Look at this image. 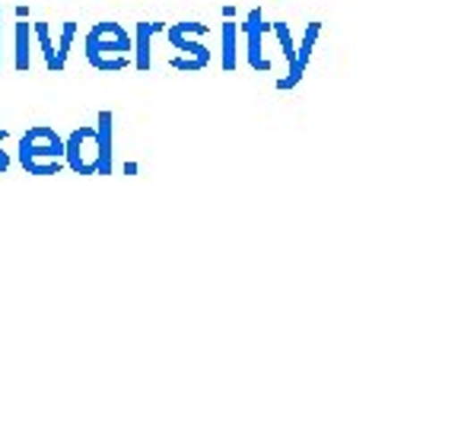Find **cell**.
Instances as JSON below:
<instances>
[{
  "label": "cell",
  "mask_w": 458,
  "mask_h": 429,
  "mask_svg": "<svg viewBox=\"0 0 458 429\" xmlns=\"http://www.w3.org/2000/svg\"><path fill=\"white\" fill-rule=\"evenodd\" d=\"M86 61L102 73H122L131 64V36L122 22H96L89 32H86Z\"/></svg>",
  "instance_id": "cell-1"
},
{
  "label": "cell",
  "mask_w": 458,
  "mask_h": 429,
  "mask_svg": "<svg viewBox=\"0 0 458 429\" xmlns=\"http://www.w3.org/2000/svg\"><path fill=\"white\" fill-rule=\"evenodd\" d=\"M16 156L29 175H57L64 169V137L51 124H36L20 137Z\"/></svg>",
  "instance_id": "cell-2"
},
{
  "label": "cell",
  "mask_w": 458,
  "mask_h": 429,
  "mask_svg": "<svg viewBox=\"0 0 458 429\" xmlns=\"http://www.w3.org/2000/svg\"><path fill=\"white\" fill-rule=\"evenodd\" d=\"M165 36H169L172 48H179V57L169 61L179 73H198L210 64V48L204 45L208 22H172Z\"/></svg>",
  "instance_id": "cell-3"
},
{
  "label": "cell",
  "mask_w": 458,
  "mask_h": 429,
  "mask_svg": "<svg viewBox=\"0 0 458 429\" xmlns=\"http://www.w3.org/2000/svg\"><path fill=\"white\" fill-rule=\"evenodd\" d=\"M64 165L77 175H96L99 169V134L89 124H80L64 140Z\"/></svg>",
  "instance_id": "cell-4"
},
{
  "label": "cell",
  "mask_w": 458,
  "mask_h": 429,
  "mask_svg": "<svg viewBox=\"0 0 458 429\" xmlns=\"http://www.w3.org/2000/svg\"><path fill=\"white\" fill-rule=\"evenodd\" d=\"M271 29V22H265V13H261V7L249 10V16H245L242 22V32H245V55H249V64L255 67V71H271V61L265 57V45H261V38H265V32Z\"/></svg>",
  "instance_id": "cell-5"
},
{
  "label": "cell",
  "mask_w": 458,
  "mask_h": 429,
  "mask_svg": "<svg viewBox=\"0 0 458 429\" xmlns=\"http://www.w3.org/2000/svg\"><path fill=\"white\" fill-rule=\"evenodd\" d=\"M318 36H322V22H309L306 32H302V38H300V45H296L293 67L286 71V77L277 80V89H296V86H300V80L306 77L309 61H312V48H315V42H318Z\"/></svg>",
  "instance_id": "cell-6"
},
{
  "label": "cell",
  "mask_w": 458,
  "mask_h": 429,
  "mask_svg": "<svg viewBox=\"0 0 458 429\" xmlns=\"http://www.w3.org/2000/svg\"><path fill=\"white\" fill-rule=\"evenodd\" d=\"M163 22H137L134 36H131V64L137 71H150L153 67V36H157Z\"/></svg>",
  "instance_id": "cell-7"
},
{
  "label": "cell",
  "mask_w": 458,
  "mask_h": 429,
  "mask_svg": "<svg viewBox=\"0 0 458 429\" xmlns=\"http://www.w3.org/2000/svg\"><path fill=\"white\" fill-rule=\"evenodd\" d=\"M114 130V114L108 112H99V122H96V134H99V169H96V175H112V137Z\"/></svg>",
  "instance_id": "cell-8"
},
{
  "label": "cell",
  "mask_w": 458,
  "mask_h": 429,
  "mask_svg": "<svg viewBox=\"0 0 458 429\" xmlns=\"http://www.w3.org/2000/svg\"><path fill=\"white\" fill-rule=\"evenodd\" d=\"M29 45H32V22H16V48H13V67L20 73L29 71Z\"/></svg>",
  "instance_id": "cell-9"
},
{
  "label": "cell",
  "mask_w": 458,
  "mask_h": 429,
  "mask_svg": "<svg viewBox=\"0 0 458 429\" xmlns=\"http://www.w3.org/2000/svg\"><path fill=\"white\" fill-rule=\"evenodd\" d=\"M236 29H239V22H233V20H226V22H223V29H220V36H223L220 64H223V71H226V73L236 71Z\"/></svg>",
  "instance_id": "cell-10"
},
{
  "label": "cell",
  "mask_w": 458,
  "mask_h": 429,
  "mask_svg": "<svg viewBox=\"0 0 458 429\" xmlns=\"http://www.w3.org/2000/svg\"><path fill=\"white\" fill-rule=\"evenodd\" d=\"M73 36H77V22H64V26H61V38H57V45H55V71L51 73H61L67 67V55H71Z\"/></svg>",
  "instance_id": "cell-11"
},
{
  "label": "cell",
  "mask_w": 458,
  "mask_h": 429,
  "mask_svg": "<svg viewBox=\"0 0 458 429\" xmlns=\"http://www.w3.org/2000/svg\"><path fill=\"white\" fill-rule=\"evenodd\" d=\"M271 32L277 36L280 51H284V57H286V71H290L296 61V45H293V36H290V22H271Z\"/></svg>",
  "instance_id": "cell-12"
},
{
  "label": "cell",
  "mask_w": 458,
  "mask_h": 429,
  "mask_svg": "<svg viewBox=\"0 0 458 429\" xmlns=\"http://www.w3.org/2000/svg\"><path fill=\"white\" fill-rule=\"evenodd\" d=\"M32 36H36L38 45H42V55H45L48 71H55V42H51V26L48 22H32Z\"/></svg>",
  "instance_id": "cell-13"
},
{
  "label": "cell",
  "mask_w": 458,
  "mask_h": 429,
  "mask_svg": "<svg viewBox=\"0 0 458 429\" xmlns=\"http://www.w3.org/2000/svg\"><path fill=\"white\" fill-rule=\"evenodd\" d=\"M4 140H7V130L0 128V175H4V172L10 169V153L4 150Z\"/></svg>",
  "instance_id": "cell-14"
},
{
  "label": "cell",
  "mask_w": 458,
  "mask_h": 429,
  "mask_svg": "<svg viewBox=\"0 0 458 429\" xmlns=\"http://www.w3.org/2000/svg\"><path fill=\"white\" fill-rule=\"evenodd\" d=\"M0 45H4V13H0ZM0 67H4V48H0Z\"/></svg>",
  "instance_id": "cell-15"
}]
</instances>
